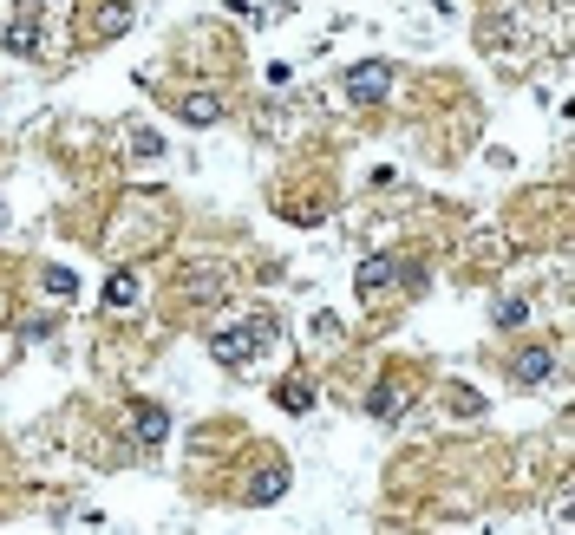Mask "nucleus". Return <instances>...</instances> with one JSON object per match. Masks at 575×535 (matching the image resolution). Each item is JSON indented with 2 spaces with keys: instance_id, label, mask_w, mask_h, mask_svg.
<instances>
[{
  "instance_id": "nucleus-10",
  "label": "nucleus",
  "mask_w": 575,
  "mask_h": 535,
  "mask_svg": "<svg viewBox=\"0 0 575 535\" xmlns=\"http://www.w3.org/2000/svg\"><path fill=\"white\" fill-rule=\"evenodd\" d=\"M282 405L288 411H308V385H282Z\"/></svg>"
},
{
  "instance_id": "nucleus-2",
  "label": "nucleus",
  "mask_w": 575,
  "mask_h": 535,
  "mask_svg": "<svg viewBox=\"0 0 575 535\" xmlns=\"http://www.w3.org/2000/svg\"><path fill=\"white\" fill-rule=\"evenodd\" d=\"M386 86H393V72H386V66H353V72H347V98H360V105H373Z\"/></svg>"
},
{
  "instance_id": "nucleus-3",
  "label": "nucleus",
  "mask_w": 575,
  "mask_h": 535,
  "mask_svg": "<svg viewBox=\"0 0 575 535\" xmlns=\"http://www.w3.org/2000/svg\"><path fill=\"white\" fill-rule=\"evenodd\" d=\"M131 300H138V274H131V268H118V274H105V307H118V314H125Z\"/></svg>"
},
{
  "instance_id": "nucleus-1",
  "label": "nucleus",
  "mask_w": 575,
  "mask_h": 535,
  "mask_svg": "<svg viewBox=\"0 0 575 535\" xmlns=\"http://www.w3.org/2000/svg\"><path fill=\"white\" fill-rule=\"evenodd\" d=\"M262 346H275V320H249V327H229V333H216V340H209V353L223 359V365H236V373H249Z\"/></svg>"
},
{
  "instance_id": "nucleus-9",
  "label": "nucleus",
  "mask_w": 575,
  "mask_h": 535,
  "mask_svg": "<svg viewBox=\"0 0 575 535\" xmlns=\"http://www.w3.org/2000/svg\"><path fill=\"white\" fill-rule=\"evenodd\" d=\"M46 288H52V294H60V300H66V294H72V288H79V281H72V274H66V268H46Z\"/></svg>"
},
{
  "instance_id": "nucleus-8",
  "label": "nucleus",
  "mask_w": 575,
  "mask_h": 535,
  "mask_svg": "<svg viewBox=\"0 0 575 535\" xmlns=\"http://www.w3.org/2000/svg\"><path fill=\"white\" fill-rule=\"evenodd\" d=\"M183 118H190V125H209V118H216V105H209V98H190V105H183Z\"/></svg>"
},
{
  "instance_id": "nucleus-7",
  "label": "nucleus",
  "mask_w": 575,
  "mask_h": 535,
  "mask_svg": "<svg viewBox=\"0 0 575 535\" xmlns=\"http://www.w3.org/2000/svg\"><path fill=\"white\" fill-rule=\"evenodd\" d=\"M282 484H288V476H282V470H262V476H255V484H249V496H255V503H268V496H282Z\"/></svg>"
},
{
  "instance_id": "nucleus-5",
  "label": "nucleus",
  "mask_w": 575,
  "mask_h": 535,
  "mask_svg": "<svg viewBox=\"0 0 575 535\" xmlns=\"http://www.w3.org/2000/svg\"><path fill=\"white\" fill-rule=\"evenodd\" d=\"M138 438H144V444H151V450H157V444H163V438H171V418H163V411H157V405H138Z\"/></svg>"
},
{
  "instance_id": "nucleus-4",
  "label": "nucleus",
  "mask_w": 575,
  "mask_h": 535,
  "mask_svg": "<svg viewBox=\"0 0 575 535\" xmlns=\"http://www.w3.org/2000/svg\"><path fill=\"white\" fill-rule=\"evenodd\" d=\"M386 288H393V262H386V255H373V262L360 268V294L373 300V294H386Z\"/></svg>"
},
{
  "instance_id": "nucleus-6",
  "label": "nucleus",
  "mask_w": 575,
  "mask_h": 535,
  "mask_svg": "<svg viewBox=\"0 0 575 535\" xmlns=\"http://www.w3.org/2000/svg\"><path fill=\"white\" fill-rule=\"evenodd\" d=\"M516 379H524V385L550 379V353H524V359H516Z\"/></svg>"
}]
</instances>
